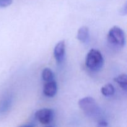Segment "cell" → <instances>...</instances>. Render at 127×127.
<instances>
[{
	"label": "cell",
	"instance_id": "6da1fadb",
	"mask_svg": "<svg viewBox=\"0 0 127 127\" xmlns=\"http://www.w3.org/2000/svg\"><path fill=\"white\" fill-rule=\"evenodd\" d=\"M85 64L87 68L92 71L100 70L104 65V57L99 50L91 49L86 57Z\"/></svg>",
	"mask_w": 127,
	"mask_h": 127
},
{
	"label": "cell",
	"instance_id": "7a4b0ae2",
	"mask_svg": "<svg viewBox=\"0 0 127 127\" xmlns=\"http://www.w3.org/2000/svg\"><path fill=\"white\" fill-rule=\"evenodd\" d=\"M107 40L115 48H123L125 44V35L124 30L119 26L112 27L108 32Z\"/></svg>",
	"mask_w": 127,
	"mask_h": 127
},
{
	"label": "cell",
	"instance_id": "3957f363",
	"mask_svg": "<svg viewBox=\"0 0 127 127\" xmlns=\"http://www.w3.org/2000/svg\"><path fill=\"white\" fill-rule=\"evenodd\" d=\"M78 105L82 110L89 117H95L100 111V108L94 98L85 97L78 101Z\"/></svg>",
	"mask_w": 127,
	"mask_h": 127
},
{
	"label": "cell",
	"instance_id": "277c9868",
	"mask_svg": "<svg viewBox=\"0 0 127 127\" xmlns=\"http://www.w3.org/2000/svg\"><path fill=\"white\" fill-rule=\"evenodd\" d=\"M36 119L43 125L50 124L54 118V111L51 109H42L37 110L35 114Z\"/></svg>",
	"mask_w": 127,
	"mask_h": 127
},
{
	"label": "cell",
	"instance_id": "5b68a950",
	"mask_svg": "<svg viewBox=\"0 0 127 127\" xmlns=\"http://www.w3.org/2000/svg\"><path fill=\"white\" fill-rule=\"evenodd\" d=\"M65 42L61 40L56 44L53 50L55 59L57 63H61L65 57Z\"/></svg>",
	"mask_w": 127,
	"mask_h": 127
},
{
	"label": "cell",
	"instance_id": "8992f818",
	"mask_svg": "<svg viewBox=\"0 0 127 127\" xmlns=\"http://www.w3.org/2000/svg\"><path fill=\"white\" fill-rule=\"evenodd\" d=\"M58 90L57 82L55 81L47 82L43 86V94L48 97H53L56 95Z\"/></svg>",
	"mask_w": 127,
	"mask_h": 127
},
{
	"label": "cell",
	"instance_id": "52a82bcc",
	"mask_svg": "<svg viewBox=\"0 0 127 127\" xmlns=\"http://www.w3.org/2000/svg\"><path fill=\"white\" fill-rule=\"evenodd\" d=\"M89 37V30L86 26H82L79 29L77 33V38L82 43L87 42Z\"/></svg>",
	"mask_w": 127,
	"mask_h": 127
},
{
	"label": "cell",
	"instance_id": "ba28073f",
	"mask_svg": "<svg viewBox=\"0 0 127 127\" xmlns=\"http://www.w3.org/2000/svg\"><path fill=\"white\" fill-rule=\"evenodd\" d=\"M114 81L119 84L120 88L124 91L127 89V76L126 74H122L114 78Z\"/></svg>",
	"mask_w": 127,
	"mask_h": 127
},
{
	"label": "cell",
	"instance_id": "9c48e42d",
	"mask_svg": "<svg viewBox=\"0 0 127 127\" xmlns=\"http://www.w3.org/2000/svg\"><path fill=\"white\" fill-rule=\"evenodd\" d=\"M101 93L105 97H110L115 93V88L111 84H107L101 88Z\"/></svg>",
	"mask_w": 127,
	"mask_h": 127
},
{
	"label": "cell",
	"instance_id": "30bf717a",
	"mask_svg": "<svg viewBox=\"0 0 127 127\" xmlns=\"http://www.w3.org/2000/svg\"><path fill=\"white\" fill-rule=\"evenodd\" d=\"M42 78L46 83L52 81L54 80V74L50 68H45L42 71Z\"/></svg>",
	"mask_w": 127,
	"mask_h": 127
},
{
	"label": "cell",
	"instance_id": "8fae6325",
	"mask_svg": "<svg viewBox=\"0 0 127 127\" xmlns=\"http://www.w3.org/2000/svg\"><path fill=\"white\" fill-rule=\"evenodd\" d=\"M12 0H0V7H6L12 4Z\"/></svg>",
	"mask_w": 127,
	"mask_h": 127
},
{
	"label": "cell",
	"instance_id": "7c38bea8",
	"mask_svg": "<svg viewBox=\"0 0 127 127\" xmlns=\"http://www.w3.org/2000/svg\"><path fill=\"white\" fill-rule=\"evenodd\" d=\"M97 127H110L109 123L105 120H100L98 122Z\"/></svg>",
	"mask_w": 127,
	"mask_h": 127
},
{
	"label": "cell",
	"instance_id": "4fadbf2b",
	"mask_svg": "<svg viewBox=\"0 0 127 127\" xmlns=\"http://www.w3.org/2000/svg\"><path fill=\"white\" fill-rule=\"evenodd\" d=\"M120 13L122 15H126L127 14V4L125 3L124 7H122L121 11H120Z\"/></svg>",
	"mask_w": 127,
	"mask_h": 127
},
{
	"label": "cell",
	"instance_id": "5bb4252c",
	"mask_svg": "<svg viewBox=\"0 0 127 127\" xmlns=\"http://www.w3.org/2000/svg\"><path fill=\"white\" fill-rule=\"evenodd\" d=\"M19 127H33V125H32V124H26V125H22V126Z\"/></svg>",
	"mask_w": 127,
	"mask_h": 127
},
{
	"label": "cell",
	"instance_id": "9a60e30c",
	"mask_svg": "<svg viewBox=\"0 0 127 127\" xmlns=\"http://www.w3.org/2000/svg\"></svg>",
	"mask_w": 127,
	"mask_h": 127
}]
</instances>
